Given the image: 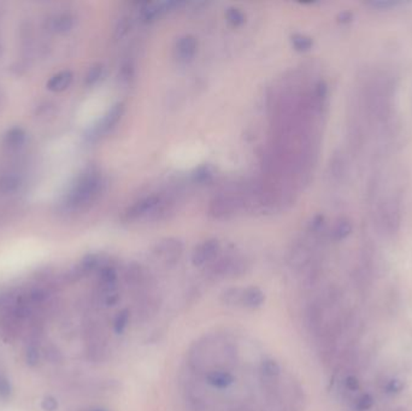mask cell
<instances>
[{
	"label": "cell",
	"instance_id": "cell-17",
	"mask_svg": "<svg viewBox=\"0 0 412 411\" xmlns=\"http://www.w3.org/2000/svg\"><path fill=\"white\" fill-rule=\"evenodd\" d=\"M227 22L229 23L231 27L234 28H239V27L244 26L246 17H245L244 13L238 8L231 6L226 11Z\"/></svg>",
	"mask_w": 412,
	"mask_h": 411
},
{
	"label": "cell",
	"instance_id": "cell-18",
	"mask_svg": "<svg viewBox=\"0 0 412 411\" xmlns=\"http://www.w3.org/2000/svg\"><path fill=\"white\" fill-rule=\"evenodd\" d=\"M102 71H104V68L99 63L91 66L87 75H86V80H84L87 86H93V84H97L98 81L102 79Z\"/></svg>",
	"mask_w": 412,
	"mask_h": 411
},
{
	"label": "cell",
	"instance_id": "cell-26",
	"mask_svg": "<svg viewBox=\"0 0 412 411\" xmlns=\"http://www.w3.org/2000/svg\"><path fill=\"white\" fill-rule=\"evenodd\" d=\"M369 4L374 6V8H377V9H390V8H393L395 5H398L397 1H390V0H377V1H372V3H369Z\"/></svg>",
	"mask_w": 412,
	"mask_h": 411
},
{
	"label": "cell",
	"instance_id": "cell-27",
	"mask_svg": "<svg viewBox=\"0 0 412 411\" xmlns=\"http://www.w3.org/2000/svg\"><path fill=\"white\" fill-rule=\"evenodd\" d=\"M345 384L346 387L350 389V391H356V389H359V382L356 376H349V378H346Z\"/></svg>",
	"mask_w": 412,
	"mask_h": 411
},
{
	"label": "cell",
	"instance_id": "cell-20",
	"mask_svg": "<svg viewBox=\"0 0 412 411\" xmlns=\"http://www.w3.org/2000/svg\"><path fill=\"white\" fill-rule=\"evenodd\" d=\"M26 359L31 367H36L40 359V352H39V348L36 346L34 343H31L27 348V352H26Z\"/></svg>",
	"mask_w": 412,
	"mask_h": 411
},
{
	"label": "cell",
	"instance_id": "cell-10",
	"mask_svg": "<svg viewBox=\"0 0 412 411\" xmlns=\"http://www.w3.org/2000/svg\"><path fill=\"white\" fill-rule=\"evenodd\" d=\"M73 82V73L69 70L61 71L52 76L47 82V89L52 92H62L70 86Z\"/></svg>",
	"mask_w": 412,
	"mask_h": 411
},
{
	"label": "cell",
	"instance_id": "cell-11",
	"mask_svg": "<svg viewBox=\"0 0 412 411\" xmlns=\"http://www.w3.org/2000/svg\"><path fill=\"white\" fill-rule=\"evenodd\" d=\"M21 185H22L21 177L15 174H6L4 177H0V192L4 195L15 193L16 190H20Z\"/></svg>",
	"mask_w": 412,
	"mask_h": 411
},
{
	"label": "cell",
	"instance_id": "cell-4",
	"mask_svg": "<svg viewBox=\"0 0 412 411\" xmlns=\"http://www.w3.org/2000/svg\"><path fill=\"white\" fill-rule=\"evenodd\" d=\"M220 251H221V244L218 239L204 240L203 243L197 245V248L193 250L192 264L198 268L210 265L218 258Z\"/></svg>",
	"mask_w": 412,
	"mask_h": 411
},
{
	"label": "cell",
	"instance_id": "cell-29",
	"mask_svg": "<svg viewBox=\"0 0 412 411\" xmlns=\"http://www.w3.org/2000/svg\"><path fill=\"white\" fill-rule=\"evenodd\" d=\"M82 411H110L107 410V409H104V408H89V409H86V410Z\"/></svg>",
	"mask_w": 412,
	"mask_h": 411
},
{
	"label": "cell",
	"instance_id": "cell-19",
	"mask_svg": "<svg viewBox=\"0 0 412 411\" xmlns=\"http://www.w3.org/2000/svg\"><path fill=\"white\" fill-rule=\"evenodd\" d=\"M130 29H132V20H130V17L127 16V17L121 18L115 29L116 39H122L128 34Z\"/></svg>",
	"mask_w": 412,
	"mask_h": 411
},
{
	"label": "cell",
	"instance_id": "cell-2",
	"mask_svg": "<svg viewBox=\"0 0 412 411\" xmlns=\"http://www.w3.org/2000/svg\"><path fill=\"white\" fill-rule=\"evenodd\" d=\"M162 199L158 195H148L129 207L124 212L123 218L127 222H137L150 215H157L155 211L162 207Z\"/></svg>",
	"mask_w": 412,
	"mask_h": 411
},
{
	"label": "cell",
	"instance_id": "cell-16",
	"mask_svg": "<svg viewBox=\"0 0 412 411\" xmlns=\"http://www.w3.org/2000/svg\"><path fill=\"white\" fill-rule=\"evenodd\" d=\"M291 43H292L294 50L298 52H307L312 49V45H314V41L311 38L303 36V34H294L291 38Z\"/></svg>",
	"mask_w": 412,
	"mask_h": 411
},
{
	"label": "cell",
	"instance_id": "cell-21",
	"mask_svg": "<svg viewBox=\"0 0 412 411\" xmlns=\"http://www.w3.org/2000/svg\"><path fill=\"white\" fill-rule=\"evenodd\" d=\"M351 230H352V227H351L349 222H339V223L335 225V230H334L333 235H334V239H337V240H342V239H345L347 235L350 234Z\"/></svg>",
	"mask_w": 412,
	"mask_h": 411
},
{
	"label": "cell",
	"instance_id": "cell-14",
	"mask_svg": "<svg viewBox=\"0 0 412 411\" xmlns=\"http://www.w3.org/2000/svg\"><path fill=\"white\" fill-rule=\"evenodd\" d=\"M73 26H74V20H73L70 15H67V13L58 15L57 17L52 21V29L57 31V33H61V34L68 33L73 28Z\"/></svg>",
	"mask_w": 412,
	"mask_h": 411
},
{
	"label": "cell",
	"instance_id": "cell-22",
	"mask_svg": "<svg viewBox=\"0 0 412 411\" xmlns=\"http://www.w3.org/2000/svg\"><path fill=\"white\" fill-rule=\"evenodd\" d=\"M13 394V386L6 376L0 374V398L8 399Z\"/></svg>",
	"mask_w": 412,
	"mask_h": 411
},
{
	"label": "cell",
	"instance_id": "cell-6",
	"mask_svg": "<svg viewBox=\"0 0 412 411\" xmlns=\"http://www.w3.org/2000/svg\"><path fill=\"white\" fill-rule=\"evenodd\" d=\"M204 380L213 389H227L235 382V376L227 369H213L204 374Z\"/></svg>",
	"mask_w": 412,
	"mask_h": 411
},
{
	"label": "cell",
	"instance_id": "cell-13",
	"mask_svg": "<svg viewBox=\"0 0 412 411\" xmlns=\"http://www.w3.org/2000/svg\"><path fill=\"white\" fill-rule=\"evenodd\" d=\"M24 140H26V133H24V130L22 128H13L6 133L4 142L5 145L10 147V149H18V147H21L23 145Z\"/></svg>",
	"mask_w": 412,
	"mask_h": 411
},
{
	"label": "cell",
	"instance_id": "cell-9",
	"mask_svg": "<svg viewBox=\"0 0 412 411\" xmlns=\"http://www.w3.org/2000/svg\"><path fill=\"white\" fill-rule=\"evenodd\" d=\"M266 301V294L257 286H250L244 288L243 298H241V306L246 309H258Z\"/></svg>",
	"mask_w": 412,
	"mask_h": 411
},
{
	"label": "cell",
	"instance_id": "cell-12",
	"mask_svg": "<svg viewBox=\"0 0 412 411\" xmlns=\"http://www.w3.org/2000/svg\"><path fill=\"white\" fill-rule=\"evenodd\" d=\"M244 288L231 287L222 293L221 301L227 306H241Z\"/></svg>",
	"mask_w": 412,
	"mask_h": 411
},
{
	"label": "cell",
	"instance_id": "cell-5",
	"mask_svg": "<svg viewBox=\"0 0 412 411\" xmlns=\"http://www.w3.org/2000/svg\"><path fill=\"white\" fill-rule=\"evenodd\" d=\"M197 51H198V40L190 34L181 36L175 45V57L178 59V62L183 64L192 62L197 54Z\"/></svg>",
	"mask_w": 412,
	"mask_h": 411
},
{
	"label": "cell",
	"instance_id": "cell-15",
	"mask_svg": "<svg viewBox=\"0 0 412 411\" xmlns=\"http://www.w3.org/2000/svg\"><path fill=\"white\" fill-rule=\"evenodd\" d=\"M129 320H130V311L128 309H122L117 313L114 318V331L116 334H123L127 327H128Z\"/></svg>",
	"mask_w": 412,
	"mask_h": 411
},
{
	"label": "cell",
	"instance_id": "cell-23",
	"mask_svg": "<svg viewBox=\"0 0 412 411\" xmlns=\"http://www.w3.org/2000/svg\"><path fill=\"white\" fill-rule=\"evenodd\" d=\"M374 405V398L370 394H363L359 398L357 402V409L358 411H367Z\"/></svg>",
	"mask_w": 412,
	"mask_h": 411
},
{
	"label": "cell",
	"instance_id": "cell-25",
	"mask_svg": "<svg viewBox=\"0 0 412 411\" xmlns=\"http://www.w3.org/2000/svg\"><path fill=\"white\" fill-rule=\"evenodd\" d=\"M41 408H43L45 411L57 410L58 402L56 401V398L49 396V397H45L44 401L41 402Z\"/></svg>",
	"mask_w": 412,
	"mask_h": 411
},
{
	"label": "cell",
	"instance_id": "cell-24",
	"mask_svg": "<svg viewBox=\"0 0 412 411\" xmlns=\"http://www.w3.org/2000/svg\"><path fill=\"white\" fill-rule=\"evenodd\" d=\"M404 389V382L403 381L397 380H390L387 386H386V391L388 392V394H398L400 392L402 389Z\"/></svg>",
	"mask_w": 412,
	"mask_h": 411
},
{
	"label": "cell",
	"instance_id": "cell-3",
	"mask_svg": "<svg viewBox=\"0 0 412 411\" xmlns=\"http://www.w3.org/2000/svg\"><path fill=\"white\" fill-rule=\"evenodd\" d=\"M183 245L178 239L169 238L160 240L153 248L155 256L168 267L176 264L182 256Z\"/></svg>",
	"mask_w": 412,
	"mask_h": 411
},
{
	"label": "cell",
	"instance_id": "cell-7",
	"mask_svg": "<svg viewBox=\"0 0 412 411\" xmlns=\"http://www.w3.org/2000/svg\"><path fill=\"white\" fill-rule=\"evenodd\" d=\"M235 200L231 197H218L210 205V215L213 218H224L235 210Z\"/></svg>",
	"mask_w": 412,
	"mask_h": 411
},
{
	"label": "cell",
	"instance_id": "cell-8",
	"mask_svg": "<svg viewBox=\"0 0 412 411\" xmlns=\"http://www.w3.org/2000/svg\"><path fill=\"white\" fill-rule=\"evenodd\" d=\"M124 114V105L122 103H117L107 111V115L104 116L102 122L97 127V132L99 134L109 132L115 127L116 124L120 122Z\"/></svg>",
	"mask_w": 412,
	"mask_h": 411
},
{
	"label": "cell",
	"instance_id": "cell-28",
	"mask_svg": "<svg viewBox=\"0 0 412 411\" xmlns=\"http://www.w3.org/2000/svg\"><path fill=\"white\" fill-rule=\"evenodd\" d=\"M197 177H198L199 181H206L208 177H211V174L208 172V169L201 168L200 170H198V172H197Z\"/></svg>",
	"mask_w": 412,
	"mask_h": 411
},
{
	"label": "cell",
	"instance_id": "cell-1",
	"mask_svg": "<svg viewBox=\"0 0 412 411\" xmlns=\"http://www.w3.org/2000/svg\"><path fill=\"white\" fill-rule=\"evenodd\" d=\"M102 186L100 174L93 168L87 169L81 174L73 186L67 198V205L70 208H81L98 195Z\"/></svg>",
	"mask_w": 412,
	"mask_h": 411
}]
</instances>
